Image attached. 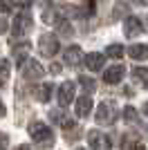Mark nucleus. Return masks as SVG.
Segmentation results:
<instances>
[{"label":"nucleus","instance_id":"nucleus-1","mask_svg":"<svg viewBox=\"0 0 148 150\" xmlns=\"http://www.w3.org/2000/svg\"><path fill=\"white\" fill-rule=\"evenodd\" d=\"M29 134H31V139L36 141V144H41V146H47V144H52V130H49L45 123H41V121H34V123L29 125Z\"/></svg>","mask_w":148,"mask_h":150},{"label":"nucleus","instance_id":"nucleus-2","mask_svg":"<svg viewBox=\"0 0 148 150\" xmlns=\"http://www.w3.org/2000/svg\"><path fill=\"white\" fill-rule=\"evenodd\" d=\"M88 144H90L92 150H110V141H108V137L101 134L99 130L88 132Z\"/></svg>","mask_w":148,"mask_h":150},{"label":"nucleus","instance_id":"nucleus-3","mask_svg":"<svg viewBox=\"0 0 148 150\" xmlns=\"http://www.w3.org/2000/svg\"><path fill=\"white\" fill-rule=\"evenodd\" d=\"M41 52H43L45 56L56 54V52H58V40H56L52 34H45V36L41 38Z\"/></svg>","mask_w":148,"mask_h":150},{"label":"nucleus","instance_id":"nucleus-4","mask_svg":"<svg viewBox=\"0 0 148 150\" xmlns=\"http://www.w3.org/2000/svg\"><path fill=\"white\" fill-rule=\"evenodd\" d=\"M74 101V83H63L61 85V90H58V103H61L63 108L65 105H70Z\"/></svg>","mask_w":148,"mask_h":150},{"label":"nucleus","instance_id":"nucleus-5","mask_svg":"<svg viewBox=\"0 0 148 150\" xmlns=\"http://www.w3.org/2000/svg\"><path fill=\"white\" fill-rule=\"evenodd\" d=\"M112 119H115V112H112V105L103 101V103L99 105V110H97V121H99V123H110Z\"/></svg>","mask_w":148,"mask_h":150},{"label":"nucleus","instance_id":"nucleus-6","mask_svg":"<svg viewBox=\"0 0 148 150\" xmlns=\"http://www.w3.org/2000/svg\"><path fill=\"white\" fill-rule=\"evenodd\" d=\"M27 27H31V18H29V16H27V13L16 16V20H14V34H16V36H20V34H25V31H27Z\"/></svg>","mask_w":148,"mask_h":150},{"label":"nucleus","instance_id":"nucleus-7","mask_svg":"<svg viewBox=\"0 0 148 150\" xmlns=\"http://www.w3.org/2000/svg\"><path fill=\"white\" fill-rule=\"evenodd\" d=\"M121 76H123V65H115L103 74V79H105V83H119Z\"/></svg>","mask_w":148,"mask_h":150},{"label":"nucleus","instance_id":"nucleus-8","mask_svg":"<svg viewBox=\"0 0 148 150\" xmlns=\"http://www.w3.org/2000/svg\"><path fill=\"white\" fill-rule=\"evenodd\" d=\"M90 110H92V99L90 96H83V99L76 101V114L79 117H88Z\"/></svg>","mask_w":148,"mask_h":150},{"label":"nucleus","instance_id":"nucleus-9","mask_svg":"<svg viewBox=\"0 0 148 150\" xmlns=\"http://www.w3.org/2000/svg\"><path fill=\"white\" fill-rule=\"evenodd\" d=\"M139 31H142V23L137 18H128V23H126V36L132 38V36H137Z\"/></svg>","mask_w":148,"mask_h":150},{"label":"nucleus","instance_id":"nucleus-10","mask_svg":"<svg viewBox=\"0 0 148 150\" xmlns=\"http://www.w3.org/2000/svg\"><path fill=\"white\" fill-rule=\"evenodd\" d=\"M121 150H146V148H144V144L139 141V139H135V137H128V139H123Z\"/></svg>","mask_w":148,"mask_h":150},{"label":"nucleus","instance_id":"nucleus-11","mask_svg":"<svg viewBox=\"0 0 148 150\" xmlns=\"http://www.w3.org/2000/svg\"><path fill=\"white\" fill-rule=\"evenodd\" d=\"M85 63L90 69H99L103 65V54H88L85 56Z\"/></svg>","mask_w":148,"mask_h":150},{"label":"nucleus","instance_id":"nucleus-12","mask_svg":"<svg viewBox=\"0 0 148 150\" xmlns=\"http://www.w3.org/2000/svg\"><path fill=\"white\" fill-rule=\"evenodd\" d=\"M65 58H68V63H79V61H85V56H83V52L79 50V47H72V50L65 52Z\"/></svg>","mask_w":148,"mask_h":150},{"label":"nucleus","instance_id":"nucleus-13","mask_svg":"<svg viewBox=\"0 0 148 150\" xmlns=\"http://www.w3.org/2000/svg\"><path fill=\"white\" fill-rule=\"evenodd\" d=\"M130 56L132 58H148V47L146 45H135V47H130Z\"/></svg>","mask_w":148,"mask_h":150},{"label":"nucleus","instance_id":"nucleus-14","mask_svg":"<svg viewBox=\"0 0 148 150\" xmlns=\"http://www.w3.org/2000/svg\"><path fill=\"white\" fill-rule=\"evenodd\" d=\"M7 81H9V63L0 61V85H5Z\"/></svg>","mask_w":148,"mask_h":150},{"label":"nucleus","instance_id":"nucleus-15","mask_svg":"<svg viewBox=\"0 0 148 150\" xmlns=\"http://www.w3.org/2000/svg\"><path fill=\"white\" fill-rule=\"evenodd\" d=\"M105 54H108V56H112V58H119V56H123V50L119 47V45H110V47L105 50Z\"/></svg>","mask_w":148,"mask_h":150},{"label":"nucleus","instance_id":"nucleus-16","mask_svg":"<svg viewBox=\"0 0 148 150\" xmlns=\"http://www.w3.org/2000/svg\"><path fill=\"white\" fill-rule=\"evenodd\" d=\"M135 81H142L144 85H148V69H135Z\"/></svg>","mask_w":148,"mask_h":150},{"label":"nucleus","instance_id":"nucleus-17","mask_svg":"<svg viewBox=\"0 0 148 150\" xmlns=\"http://www.w3.org/2000/svg\"><path fill=\"white\" fill-rule=\"evenodd\" d=\"M0 150H7V137L0 132Z\"/></svg>","mask_w":148,"mask_h":150},{"label":"nucleus","instance_id":"nucleus-18","mask_svg":"<svg viewBox=\"0 0 148 150\" xmlns=\"http://www.w3.org/2000/svg\"><path fill=\"white\" fill-rule=\"evenodd\" d=\"M0 117H5V105H2V101H0Z\"/></svg>","mask_w":148,"mask_h":150},{"label":"nucleus","instance_id":"nucleus-19","mask_svg":"<svg viewBox=\"0 0 148 150\" xmlns=\"http://www.w3.org/2000/svg\"><path fill=\"white\" fill-rule=\"evenodd\" d=\"M18 150H31V148H29L27 144H23V146H18Z\"/></svg>","mask_w":148,"mask_h":150},{"label":"nucleus","instance_id":"nucleus-20","mask_svg":"<svg viewBox=\"0 0 148 150\" xmlns=\"http://www.w3.org/2000/svg\"><path fill=\"white\" fill-rule=\"evenodd\" d=\"M144 114H146V117H148V103H146V105H144Z\"/></svg>","mask_w":148,"mask_h":150},{"label":"nucleus","instance_id":"nucleus-21","mask_svg":"<svg viewBox=\"0 0 148 150\" xmlns=\"http://www.w3.org/2000/svg\"><path fill=\"white\" fill-rule=\"evenodd\" d=\"M76 150H85V148H76Z\"/></svg>","mask_w":148,"mask_h":150}]
</instances>
